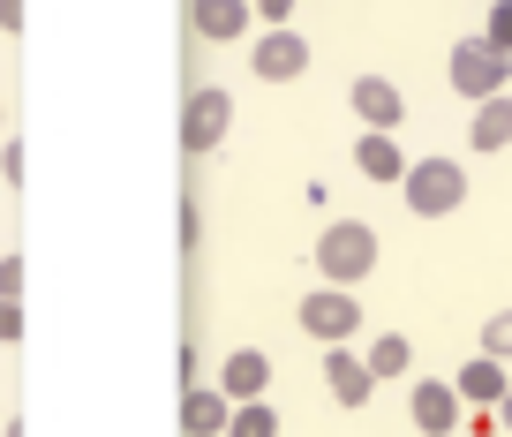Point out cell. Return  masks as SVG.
<instances>
[{
  "mask_svg": "<svg viewBox=\"0 0 512 437\" xmlns=\"http://www.w3.org/2000/svg\"><path fill=\"white\" fill-rule=\"evenodd\" d=\"M317 272H324V287L369 279L377 272V227H369V219H332V227L317 234Z\"/></svg>",
  "mask_w": 512,
  "mask_h": 437,
  "instance_id": "obj_1",
  "label": "cell"
},
{
  "mask_svg": "<svg viewBox=\"0 0 512 437\" xmlns=\"http://www.w3.org/2000/svg\"><path fill=\"white\" fill-rule=\"evenodd\" d=\"M400 196H407L415 219H452V211L467 204V166L460 159H415L407 181H400Z\"/></svg>",
  "mask_w": 512,
  "mask_h": 437,
  "instance_id": "obj_2",
  "label": "cell"
},
{
  "mask_svg": "<svg viewBox=\"0 0 512 437\" xmlns=\"http://www.w3.org/2000/svg\"><path fill=\"white\" fill-rule=\"evenodd\" d=\"M445 76H452V91L460 98H505L512 91V53H497L490 38H460L452 46V61H445Z\"/></svg>",
  "mask_w": 512,
  "mask_h": 437,
  "instance_id": "obj_3",
  "label": "cell"
},
{
  "mask_svg": "<svg viewBox=\"0 0 512 437\" xmlns=\"http://www.w3.org/2000/svg\"><path fill=\"white\" fill-rule=\"evenodd\" d=\"M226 129H234V91H219V83H204V91L181 98V151H219Z\"/></svg>",
  "mask_w": 512,
  "mask_h": 437,
  "instance_id": "obj_4",
  "label": "cell"
},
{
  "mask_svg": "<svg viewBox=\"0 0 512 437\" xmlns=\"http://www.w3.org/2000/svg\"><path fill=\"white\" fill-rule=\"evenodd\" d=\"M302 332H309V340L347 347L354 332H362V302H354V287H309L302 294Z\"/></svg>",
  "mask_w": 512,
  "mask_h": 437,
  "instance_id": "obj_5",
  "label": "cell"
},
{
  "mask_svg": "<svg viewBox=\"0 0 512 437\" xmlns=\"http://www.w3.org/2000/svg\"><path fill=\"white\" fill-rule=\"evenodd\" d=\"M249 68H256L264 83H294V76L309 68V38L294 31V23H287V31H264V38H249Z\"/></svg>",
  "mask_w": 512,
  "mask_h": 437,
  "instance_id": "obj_6",
  "label": "cell"
},
{
  "mask_svg": "<svg viewBox=\"0 0 512 437\" xmlns=\"http://www.w3.org/2000/svg\"><path fill=\"white\" fill-rule=\"evenodd\" d=\"M407 415H415L422 437H452V430H460V415H467V400H460V385H445V377H415Z\"/></svg>",
  "mask_w": 512,
  "mask_h": 437,
  "instance_id": "obj_7",
  "label": "cell"
},
{
  "mask_svg": "<svg viewBox=\"0 0 512 437\" xmlns=\"http://www.w3.org/2000/svg\"><path fill=\"white\" fill-rule=\"evenodd\" d=\"M347 98H354V114H362V129H384V136L400 129V114H407V98H400L392 76H354Z\"/></svg>",
  "mask_w": 512,
  "mask_h": 437,
  "instance_id": "obj_8",
  "label": "cell"
},
{
  "mask_svg": "<svg viewBox=\"0 0 512 437\" xmlns=\"http://www.w3.org/2000/svg\"><path fill=\"white\" fill-rule=\"evenodd\" d=\"M189 23H196V38H211V46H234V38H249L256 8L249 0H189Z\"/></svg>",
  "mask_w": 512,
  "mask_h": 437,
  "instance_id": "obj_9",
  "label": "cell"
},
{
  "mask_svg": "<svg viewBox=\"0 0 512 437\" xmlns=\"http://www.w3.org/2000/svg\"><path fill=\"white\" fill-rule=\"evenodd\" d=\"M226 422H234V400H226L219 385L181 392V437H226Z\"/></svg>",
  "mask_w": 512,
  "mask_h": 437,
  "instance_id": "obj_10",
  "label": "cell"
},
{
  "mask_svg": "<svg viewBox=\"0 0 512 437\" xmlns=\"http://www.w3.org/2000/svg\"><path fill=\"white\" fill-rule=\"evenodd\" d=\"M324 385H332L339 407H362L369 392H377V370H369L354 347H332V355H324Z\"/></svg>",
  "mask_w": 512,
  "mask_h": 437,
  "instance_id": "obj_11",
  "label": "cell"
},
{
  "mask_svg": "<svg viewBox=\"0 0 512 437\" xmlns=\"http://www.w3.org/2000/svg\"><path fill=\"white\" fill-rule=\"evenodd\" d=\"M264 385H272V362L256 355V347H226V362H219L226 400H264Z\"/></svg>",
  "mask_w": 512,
  "mask_h": 437,
  "instance_id": "obj_12",
  "label": "cell"
},
{
  "mask_svg": "<svg viewBox=\"0 0 512 437\" xmlns=\"http://www.w3.org/2000/svg\"><path fill=\"white\" fill-rule=\"evenodd\" d=\"M452 385H460V400H467V407H497V400L512 392V377H505V362H497V355H467Z\"/></svg>",
  "mask_w": 512,
  "mask_h": 437,
  "instance_id": "obj_13",
  "label": "cell"
},
{
  "mask_svg": "<svg viewBox=\"0 0 512 437\" xmlns=\"http://www.w3.org/2000/svg\"><path fill=\"white\" fill-rule=\"evenodd\" d=\"M354 166H362V181H407V151L392 144L384 129H362V144H354Z\"/></svg>",
  "mask_w": 512,
  "mask_h": 437,
  "instance_id": "obj_14",
  "label": "cell"
},
{
  "mask_svg": "<svg viewBox=\"0 0 512 437\" xmlns=\"http://www.w3.org/2000/svg\"><path fill=\"white\" fill-rule=\"evenodd\" d=\"M467 144H475V151H505V144H512V91H505V98H482V106H475Z\"/></svg>",
  "mask_w": 512,
  "mask_h": 437,
  "instance_id": "obj_15",
  "label": "cell"
},
{
  "mask_svg": "<svg viewBox=\"0 0 512 437\" xmlns=\"http://www.w3.org/2000/svg\"><path fill=\"white\" fill-rule=\"evenodd\" d=\"M226 437H279V407H272V400H234Z\"/></svg>",
  "mask_w": 512,
  "mask_h": 437,
  "instance_id": "obj_16",
  "label": "cell"
},
{
  "mask_svg": "<svg viewBox=\"0 0 512 437\" xmlns=\"http://www.w3.org/2000/svg\"><path fill=\"white\" fill-rule=\"evenodd\" d=\"M369 370H377V385H384V377H407V362H415V347H407L400 340V332H384V340H369Z\"/></svg>",
  "mask_w": 512,
  "mask_h": 437,
  "instance_id": "obj_17",
  "label": "cell"
},
{
  "mask_svg": "<svg viewBox=\"0 0 512 437\" xmlns=\"http://www.w3.org/2000/svg\"><path fill=\"white\" fill-rule=\"evenodd\" d=\"M482 355H497V362H512V309H497L490 324H482Z\"/></svg>",
  "mask_w": 512,
  "mask_h": 437,
  "instance_id": "obj_18",
  "label": "cell"
},
{
  "mask_svg": "<svg viewBox=\"0 0 512 437\" xmlns=\"http://www.w3.org/2000/svg\"><path fill=\"white\" fill-rule=\"evenodd\" d=\"M482 38H490L497 53H512V0H497V8H490V23H482Z\"/></svg>",
  "mask_w": 512,
  "mask_h": 437,
  "instance_id": "obj_19",
  "label": "cell"
},
{
  "mask_svg": "<svg viewBox=\"0 0 512 437\" xmlns=\"http://www.w3.org/2000/svg\"><path fill=\"white\" fill-rule=\"evenodd\" d=\"M23 159H31L23 144H8V151H0V181H8V189H23Z\"/></svg>",
  "mask_w": 512,
  "mask_h": 437,
  "instance_id": "obj_20",
  "label": "cell"
},
{
  "mask_svg": "<svg viewBox=\"0 0 512 437\" xmlns=\"http://www.w3.org/2000/svg\"><path fill=\"white\" fill-rule=\"evenodd\" d=\"M23 294V257H0V302H16Z\"/></svg>",
  "mask_w": 512,
  "mask_h": 437,
  "instance_id": "obj_21",
  "label": "cell"
},
{
  "mask_svg": "<svg viewBox=\"0 0 512 437\" xmlns=\"http://www.w3.org/2000/svg\"><path fill=\"white\" fill-rule=\"evenodd\" d=\"M249 8L272 23V31H287V16H294V0H249Z\"/></svg>",
  "mask_w": 512,
  "mask_h": 437,
  "instance_id": "obj_22",
  "label": "cell"
},
{
  "mask_svg": "<svg viewBox=\"0 0 512 437\" xmlns=\"http://www.w3.org/2000/svg\"><path fill=\"white\" fill-rule=\"evenodd\" d=\"M16 340H23V309L0 302V347H16Z\"/></svg>",
  "mask_w": 512,
  "mask_h": 437,
  "instance_id": "obj_23",
  "label": "cell"
},
{
  "mask_svg": "<svg viewBox=\"0 0 512 437\" xmlns=\"http://www.w3.org/2000/svg\"><path fill=\"white\" fill-rule=\"evenodd\" d=\"M0 31H23V0H0Z\"/></svg>",
  "mask_w": 512,
  "mask_h": 437,
  "instance_id": "obj_24",
  "label": "cell"
},
{
  "mask_svg": "<svg viewBox=\"0 0 512 437\" xmlns=\"http://www.w3.org/2000/svg\"><path fill=\"white\" fill-rule=\"evenodd\" d=\"M497 422H505V430H512V392H505V400H497Z\"/></svg>",
  "mask_w": 512,
  "mask_h": 437,
  "instance_id": "obj_25",
  "label": "cell"
},
{
  "mask_svg": "<svg viewBox=\"0 0 512 437\" xmlns=\"http://www.w3.org/2000/svg\"><path fill=\"white\" fill-rule=\"evenodd\" d=\"M0 121H8V106H0Z\"/></svg>",
  "mask_w": 512,
  "mask_h": 437,
  "instance_id": "obj_26",
  "label": "cell"
}]
</instances>
